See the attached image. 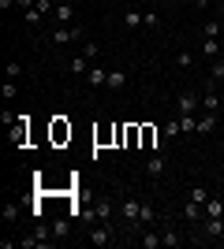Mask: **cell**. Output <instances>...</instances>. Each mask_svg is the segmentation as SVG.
Instances as JSON below:
<instances>
[{"instance_id":"21","label":"cell","mask_w":224,"mask_h":249,"mask_svg":"<svg viewBox=\"0 0 224 249\" xmlns=\"http://www.w3.org/2000/svg\"><path fill=\"white\" fill-rule=\"evenodd\" d=\"M142 145H146V149H157V130H153V126H142Z\"/></svg>"},{"instance_id":"33","label":"cell","mask_w":224,"mask_h":249,"mask_svg":"<svg viewBox=\"0 0 224 249\" xmlns=\"http://www.w3.org/2000/svg\"><path fill=\"white\" fill-rule=\"evenodd\" d=\"M217 60H224V45H221V56H217Z\"/></svg>"},{"instance_id":"15","label":"cell","mask_w":224,"mask_h":249,"mask_svg":"<svg viewBox=\"0 0 224 249\" xmlns=\"http://www.w3.org/2000/svg\"><path fill=\"white\" fill-rule=\"evenodd\" d=\"M209 86H224V60L209 63Z\"/></svg>"},{"instance_id":"7","label":"cell","mask_w":224,"mask_h":249,"mask_svg":"<svg viewBox=\"0 0 224 249\" xmlns=\"http://www.w3.org/2000/svg\"><path fill=\"white\" fill-rule=\"evenodd\" d=\"M90 242H94V246H112V231H108V223H97V227L90 231Z\"/></svg>"},{"instance_id":"11","label":"cell","mask_w":224,"mask_h":249,"mask_svg":"<svg viewBox=\"0 0 224 249\" xmlns=\"http://www.w3.org/2000/svg\"><path fill=\"white\" fill-rule=\"evenodd\" d=\"M149 223H157V208L149 205V201H142V208H139V227H149Z\"/></svg>"},{"instance_id":"5","label":"cell","mask_w":224,"mask_h":249,"mask_svg":"<svg viewBox=\"0 0 224 249\" xmlns=\"http://www.w3.org/2000/svg\"><path fill=\"white\" fill-rule=\"evenodd\" d=\"M146 171H149V175H153V178H161V175H164V171H168V156H164V153H161V149H157V153H153V156H149V160H146Z\"/></svg>"},{"instance_id":"24","label":"cell","mask_w":224,"mask_h":249,"mask_svg":"<svg viewBox=\"0 0 224 249\" xmlns=\"http://www.w3.org/2000/svg\"><path fill=\"white\" fill-rule=\"evenodd\" d=\"M191 63H194V56H191V52H176V67H180V71H187Z\"/></svg>"},{"instance_id":"6","label":"cell","mask_w":224,"mask_h":249,"mask_svg":"<svg viewBox=\"0 0 224 249\" xmlns=\"http://www.w3.org/2000/svg\"><path fill=\"white\" fill-rule=\"evenodd\" d=\"M53 22H56V26H71V22H75V4H71V0H67V4H56Z\"/></svg>"},{"instance_id":"29","label":"cell","mask_w":224,"mask_h":249,"mask_svg":"<svg viewBox=\"0 0 224 249\" xmlns=\"http://www.w3.org/2000/svg\"><path fill=\"white\" fill-rule=\"evenodd\" d=\"M64 234H67V219H56L53 223V238H64Z\"/></svg>"},{"instance_id":"16","label":"cell","mask_w":224,"mask_h":249,"mask_svg":"<svg viewBox=\"0 0 224 249\" xmlns=\"http://www.w3.org/2000/svg\"><path fill=\"white\" fill-rule=\"evenodd\" d=\"M161 246H183V234L176 227H164L161 231Z\"/></svg>"},{"instance_id":"12","label":"cell","mask_w":224,"mask_h":249,"mask_svg":"<svg viewBox=\"0 0 224 249\" xmlns=\"http://www.w3.org/2000/svg\"><path fill=\"white\" fill-rule=\"evenodd\" d=\"M161 134L168 138V142H172V138H180V134H183V126H180V115H172V119H164V126H161Z\"/></svg>"},{"instance_id":"19","label":"cell","mask_w":224,"mask_h":249,"mask_svg":"<svg viewBox=\"0 0 224 249\" xmlns=\"http://www.w3.org/2000/svg\"><path fill=\"white\" fill-rule=\"evenodd\" d=\"M123 86H127V74L123 71H108V86L105 89H123Z\"/></svg>"},{"instance_id":"2","label":"cell","mask_w":224,"mask_h":249,"mask_svg":"<svg viewBox=\"0 0 224 249\" xmlns=\"http://www.w3.org/2000/svg\"><path fill=\"white\" fill-rule=\"evenodd\" d=\"M176 108H180V115H198V112H202V93H194V89H187V93H180V101H176Z\"/></svg>"},{"instance_id":"14","label":"cell","mask_w":224,"mask_h":249,"mask_svg":"<svg viewBox=\"0 0 224 249\" xmlns=\"http://www.w3.org/2000/svg\"><path fill=\"white\" fill-rule=\"evenodd\" d=\"M202 56L205 60H217V56H221V41H217V37H202Z\"/></svg>"},{"instance_id":"35","label":"cell","mask_w":224,"mask_h":249,"mask_svg":"<svg viewBox=\"0 0 224 249\" xmlns=\"http://www.w3.org/2000/svg\"><path fill=\"white\" fill-rule=\"evenodd\" d=\"M194 4H198V0H194Z\"/></svg>"},{"instance_id":"25","label":"cell","mask_w":224,"mask_h":249,"mask_svg":"<svg viewBox=\"0 0 224 249\" xmlns=\"http://www.w3.org/2000/svg\"><path fill=\"white\" fill-rule=\"evenodd\" d=\"M15 97H19V86H15V78H8L4 82V101H15Z\"/></svg>"},{"instance_id":"27","label":"cell","mask_w":224,"mask_h":249,"mask_svg":"<svg viewBox=\"0 0 224 249\" xmlns=\"http://www.w3.org/2000/svg\"><path fill=\"white\" fill-rule=\"evenodd\" d=\"M8 78H22V63L19 60H8Z\"/></svg>"},{"instance_id":"34","label":"cell","mask_w":224,"mask_h":249,"mask_svg":"<svg viewBox=\"0 0 224 249\" xmlns=\"http://www.w3.org/2000/svg\"><path fill=\"white\" fill-rule=\"evenodd\" d=\"M221 104H224V86H221Z\"/></svg>"},{"instance_id":"4","label":"cell","mask_w":224,"mask_h":249,"mask_svg":"<svg viewBox=\"0 0 224 249\" xmlns=\"http://www.w3.org/2000/svg\"><path fill=\"white\" fill-rule=\"evenodd\" d=\"M112 208H116L112 201H108V197H101L94 208H90V212H86V219H94V223H108V219H112Z\"/></svg>"},{"instance_id":"28","label":"cell","mask_w":224,"mask_h":249,"mask_svg":"<svg viewBox=\"0 0 224 249\" xmlns=\"http://www.w3.org/2000/svg\"><path fill=\"white\" fill-rule=\"evenodd\" d=\"M11 219H19V205H15V201L4 208V223H11Z\"/></svg>"},{"instance_id":"31","label":"cell","mask_w":224,"mask_h":249,"mask_svg":"<svg viewBox=\"0 0 224 249\" xmlns=\"http://www.w3.org/2000/svg\"><path fill=\"white\" fill-rule=\"evenodd\" d=\"M11 4H15V0H0V11H8V8H11Z\"/></svg>"},{"instance_id":"18","label":"cell","mask_w":224,"mask_h":249,"mask_svg":"<svg viewBox=\"0 0 224 249\" xmlns=\"http://www.w3.org/2000/svg\"><path fill=\"white\" fill-rule=\"evenodd\" d=\"M123 22H127V30H139V26H146V11H127Z\"/></svg>"},{"instance_id":"9","label":"cell","mask_w":224,"mask_h":249,"mask_svg":"<svg viewBox=\"0 0 224 249\" xmlns=\"http://www.w3.org/2000/svg\"><path fill=\"white\" fill-rule=\"evenodd\" d=\"M67 67H71V74H75V78H82V74H90V60H86L82 52H79V56H71V63H67Z\"/></svg>"},{"instance_id":"26","label":"cell","mask_w":224,"mask_h":249,"mask_svg":"<svg viewBox=\"0 0 224 249\" xmlns=\"http://www.w3.org/2000/svg\"><path fill=\"white\" fill-rule=\"evenodd\" d=\"M217 34H221V22H217V19H209V22L202 26V37H217Z\"/></svg>"},{"instance_id":"13","label":"cell","mask_w":224,"mask_h":249,"mask_svg":"<svg viewBox=\"0 0 224 249\" xmlns=\"http://www.w3.org/2000/svg\"><path fill=\"white\" fill-rule=\"evenodd\" d=\"M217 126V112H198V134H209Z\"/></svg>"},{"instance_id":"8","label":"cell","mask_w":224,"mask_h":249,"mask_svg":"<svg viewBox=\"0 0 224 249\" xmlns=\"http://www.w3.org/2000/svg\"><path fill=\"white\" fill-rule=\"evenodd\" d=\"M183 219H187V223H202V219H205V208L198 205V201H187V208H183Z\"/></svg>"},{"instance_id":"30","label":"cell","mask_w":224,"mask_h":249,"mask_svg":"<svg viewBox=\"0 0 224 249\" xmlns=\"http://www.w3.org/2000/svg\"><path fill=\"white\" fill-rule=\"evenodd\" d=\"M34 4H38V0H15V8H22V11H26V8H34Z\"/></svg>"},{"instance_id":"32","label":"cell","mask_w":224,"mask_h":249,"mask_svg":"<svg viewBox=\"0 0 224 249\" xmlns=\"http://www.w3.org/2000/svg\"><path fill=\"white\" fill-rule=\"evenodd\" d=\"M209 4H213V0H198V4H194V8H209Z\"/></svg>"},{"instance_id":"3","label":"cell","mask_w":224,"mask_h":249,"mask_svg":"<svg viewBox=\"0 0 224 249\" xmlns=\"http://www.w3.org/2000/svg\"><path fill=\"white\" fill-rule=\"evenodd\" d=\"M139 208H142V201H135V197L120 201V216H123L127 231H139Z\"/></svg>"},{"instance_id":"17","label":"cell","mask_w":224,"mask_h":249,"mask_svg":"<svg viewBox=\"0 0 224 249\" xmlns=\"http://www.w3.org/2000/svg\"><path fill=\"white\" fill-rule=\"evenodd\" d=\"M139 246L142 249H157L161 246V234H157V231H142V234H139Z\"/></svg>"},{"instance_id":"10","label":"cell","mask_w":224,"mask_h":249,"mask_svg":"<svg viewBox=\"0 0 224 249\" xmlns=\"http://www.w3.org/2000/svg\"><path fill=\"white\" fill-rule=\"evenodd\" d=\"M86 78H90V86H94V89H105V86H108V71H105V67H90V74H86Z\"/></svg>"},{"instance_id":"1","label":"cell","mask_w":224,"mask_h":249,"mask_svg":"<svg viewBox=\"0 0 224 249\" xmlns=\"http://www.w3.org/2000/svg\"><path fill=\"white\" fill-rule=\"evenodd\" d=\"M49 41L53 45H71V41H86V26L82 22H71V26H56L49 34Z\"/></svg>"},{"instance_id":"23","label":"cell","mask_w":224,"mask_h":249,"mask_svg":"<svg viewBox=\"0 0 224 249\" xmlns=\"http://www.w3.org/2000/svg\"><path fill=\"white\" fill-rule=\"evenodd\" d=\"M209 197H213V194H209L205 186H194V190H191V201H198V205H205Z\"/></svg>"},{"instance_id":"22","label":"cell","mask_w":224,"mask_h":249,"mask_svg":"<svg viewBox=\"0 0 224 249\" xmlns=\"http://www.w3.org/2000/svg\"><path fill=\"white\" fill-rule=\"evenodd\" d=\"M97 52H101V45H97L94 37H86V41H82V56H86V60H94Z\"/></svg>"},{"instance_id":"20","label":"cell","mask_w":224,"mask_h":249,"mask_svg":"<svg viewBox=\"0 0 224 249\" xmlns=\"http://www.w3.org/2000/svg\"><path fill=\"white\" fill-rule=\"evenodd\" d=\"M202 208H205V216H224V201L221 197H209Z\"/></svg>"}]
</instances>
